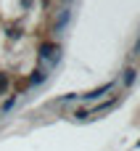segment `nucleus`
<instances>
[{"label": "nucleus", "mask_w": 140, "mask_h": 151, "mask_svg": "<svg viewBox=\"0 0 140 151\" xmlns=\"http://www.w3.org/2000/svg\"><path fill=\"white\" fill-rule=\"evenodd\" d=\"M40 61L48 64V69H50V66L58 61V48H56V45H42V48H40Z\"/></svg>", "instance_id": "nucleus-1"}, {"label": "nucleus", "mask_w": 140, "mask_h": 151, "mask_svg": "<svg viewBox=\"0 0 140 151\" xmlns=\"http://www.w3.org/2000/svg\"><path fill=\"white\" fill-rule=\"evenodd\" d=\"M3 88H5V77L0 74V90H3Z\"/></svg>", "instance_id": "nucleus-2"}]
</instances>
